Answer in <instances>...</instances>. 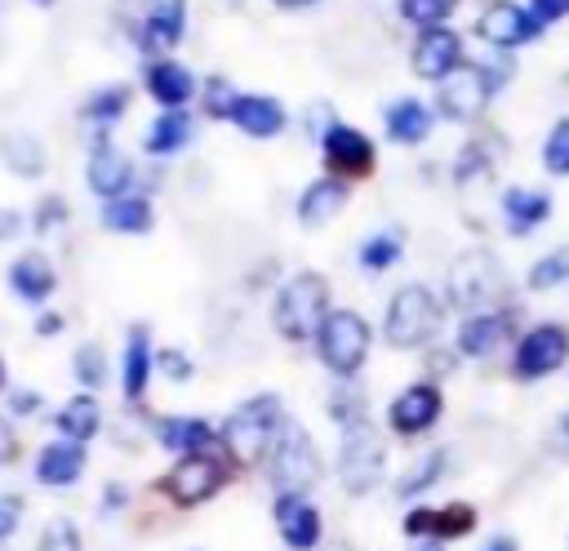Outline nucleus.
<instances>
[{"label":"nucleus","instance_id":"obj_1","mask_svg":"<svg viewBox=\"0 0 569 551\" xmlns=\"http://www.w3.org/2000/svg\"><path fill=\"white\" fill-rule=\"evenodd\" d=\"M280 427H284V404H280L276 391H262V395L240 400L222 418L218 444H222V453H227L231 467H258V462H267Z\"/></svg>","mask_w":569,"mask_h":551},{"label":"nucleus","instance_id":"obj_2","mask_svg":"<svg viewBox=\"0 0 569 551\" xmlns=\"http://www.w3.org/2000/svg\"><path fill=\"white\" fill-rule=\"evenodd\" d=\"M445 324V298L431 289V284H400L391 298H387V311H382V338L387 347L396 351H422L436 342Z\"/></svg>","mask_w":569,"mask_h":551},{"label":"nucleus","instance_id":"obj_3","mask_svg":"<svg viewBox=\"0 0 569 551\" xmlns=\"http://www.w3.org/2000/svg\"><path fill=\"white\" fill-rule=\"evenodd\" d=\"M329 280L320 271H298L280 284L276 302H271V324L284 342H316L325 315H329Z\"/></svg>","mask_w":569,"mask_h":551},{"label":"nucleus","instance_id":"obj_4","mask_svg":"<svg viewBox=\"0 0 569 551\" xmlns=\"http://www.w3.org/2000/svg\"><path fill=\"white\" fill-rule=\"evenodd\" d=\"M445 302L467 311H485V307H502L507 298V271L498 262V253L489 249H467L449 262L445 271Z\"/></svg>","mask_w":569,"mask_h":551},{"label":"nucleus","instance_id":"obj_5","mask_svg":"<svg viewBox=\"0 0 569 551\" xmlns=\"http://www.w3.org/2000/svg\"><path fill=\"white\" fill-rule=\"evenodd\" d=\"M369 347H373V329H369V320H365L360 311H351V307H333V311L325 315L320 333H316V355H320V364H325L338 382H351V378L365 369Z\"/></svg>","mask_w":569,"mask_h":551},{"label":"nucleus","instance_id":"obj_6","mask_svg":"<svg viewBox=\"0 0 569 551\" xmlns=\"http://www.w3.org/2000/svg\"><path fill=\"white\" fill-rule=\"evenodd\" d=\"M262 467H267V480L276 493H311L320 484V449H316L311 431L293 418H284Z\"/></svg>","mask_w":569,"mask_h":551},{"label":"nucleus","instance_id":"obj_7","mask_svg":"<svg viewBox=\"0 0 569 551\" xmlns=\"http://www.w3.org/2000/svg\"><path fill=\"white\" fill-rule=\"evenodd\" d=\"M565 364H569V324L565 320H538V324L520 329V338L511 342L507 373L516 382H542V378L560 373Z\"/></svg>","mask_w":569,"mask_h":551},{"label":"nucleus","instance_id":"obj_8","mask_svg":"<svg viewBox=\"0 0 569 551\" xmlns=\"http://www.w3.org/2000/svg\"><path fill=\"white\" fill-rule=\"evenodd\" d=\"M387 475V444L378 435V427L365 418L356 427H342V444H338V484L351 498H365L382 484Z\"/></svg>","mask_w":569,"mask_h":551},{"label":"nucleus","instance_id":"obj_9","mask_svg":"<svg viewBox=\"0 0 569 551\" xmlns=\"http://www.w3.org/2000/svg\"><path fill=\"white\" fill-rule=\"evenodd\" d=\"M156 489L173 502V507H204L209 498H218L227 489V462L218 453H182L160 480Z\"/></svg>","mask_w":569,"mask_h":551},{"label":"nucleus","instance_id":"obj_10","mask_svg":"<svg viewBox=\"0 0 569 551\" xmlns=\"http://www.w3.org/2000/svg\"><path fill=\"white\" fill-rule=\"evenodd\" d=\"M520 307L516 302H502V307H485V311H467L458 320V333H453V347L462 360H489L498 355L502 347H511L520 333Z\"/></svg>","mask_w":569,"mask_h":551},{"label":"nucleus","instance_id":"obj_11","mask_svg":"<svg viewBox=\"0 0 569 551\" xmlns=\"http://www.w3.org/2000/svg\"><path fill=\"white\" fill-rule=\"evenodd\" d=\"M476 36H480V44H489L493 53H516V49H525V44H533L547 27L529 13V4H520V0H489L480 13H476V27H471Z\"/></svg>","mask_w":569,"mask_h":551},{"label":"nucleus","instance_id":"obj_12","mask_svg":"<svg viewBox=\"0 0 569 551\" xmlns=\"http://www.w3.org/2000/svg\"><path fill=\"white\" fill-rule=\"evenodd\" d=\"M493 98H498V93H493V84L485 80V67H480V62H467V67H458L449 80L436 84V102H431V107H436V116L449 120V124H476Z\"/></svg>","mask_w":569,"mask_h":551},{"label":"nucleus","instance_id":"obj_13","mask_svg":"<svg viewBox=\"0 0 569 551\" xmlns=\"http://www.w3.org/2000/svg\"><path fill=\"white\" fill-rule=\"evenodd\" d=\"M440 418H445V391H440L436 378H418V382H409V387L396 391L391 404H387V431L400 435V440H418V435H427Z\"/></svg>","mask_w":569,"mask_h":551},{"label":"nucleus","instance_id":"obj_14","mask_svg":"<svg viewBox=\"0 0 569 551\" xmlns=\"http://www.w3.org/2000/svg\"><path fill=\"white\" fill-rule=\"evenodd\" d=\"M320 156H325V169H329L333 178H342V182H360V178H369L373 164H378L373 138H369L365 129H356V124H342V120L325 124V133H320Z\"/></svg>","mask_w":569,"mask_h":551},{"label":"nucleus","instance_id":"obj_15","mask_svg":"<svg viewBox=\"0 0 569 551\" xmlns=\"http://www.w3.org/2000/svg\"><path fill=\"white\" fill-rule=\"evenodd\" d=\"M409 67H413V76L427 80V84L449 80L458 67H467V40H462V31H453L449 22H440V27H418V40H413V49H409Z\"/></svg>","mask_w":569,"mask_h":551},{"label":"nucleus","instance_id":"obj_16","mask_svg":"<svg viewBox=\"0 0 569 551\" xmlns=\"http://www.w3.org/2000/svg\"><path fill=\"white\" fill-rule=\"evenodd\" d=\"M480 511L471 502H445V507H409L400 520V533L413 542H458L476 533Z\"/></svg>","mask_w":569,"mask_h":551},{"label":"nucleus","instance_id":"obj_17","mask_svg":"<svg viewBox=\"0 0 569 551\" xmlns=\"http://www.w3.org/2000/svg\"><path fill=\"white\" fill-rule=\"evenodd\" d=\"M271 524L289 551H316L325 538L320 507L307 493H276L271 498Z\"/></svg>","mask_w":569,"mask_h":551},{"label":"nucleus","instance_id":"obj_18","mask_svg":"<svg viewBox=\"0 0 569 551\" xmlns=\"http://www.w3.org/2000/svg\"><path fill=\"white\" fill-rule=\"evenodd\" d=\"M551 209H556V200H551V191H542V187H507V191L498 196L502 231L516 236V240L533 236V231L551 218Z\"/></svg>","mask_w":569,"mask_h":551},{"label":"nucleus","instance_id":"obj_19","mask_svg":"<svg viewBox=\"0 0 569 551\" xmlns=\"http://www.w3.org/2000/svg\"><path fill=\"white\" fill-rule=\"evenodd\" d=\"M84 467H89L84 444L67 440V435L49 440V444L36 453V480H40L44 489H71V484L84 475Z\"/></svg>","mask_w":569,"mask_h":551},{"label":"nucleus","instance_id":"obj_20","mask_svg":"<svg viewBox=\"0 0 569 551\" xmlns=\"http://www.w3.org/2000/svg\"><path fill=\"white\" fill-rule=\"evenodd\" d=\"M382 129H387L391 142L418 147V142H427L431 129H436V107L422 102V98H396V102L382 107Z\"/></svg>","mask_w":569,"mask_h":551},{"label":"nucleus","instance_id":"obj_21","mask_svg":"<svg viewBox=\"0 0 569 551\" xmlns=\"http://www.w3.org/2000/svg\"><path fill=\"white\" fill-rule=\"evenodd\" d=\"M218 440L213 422L209 418H196V413H169V418H156V444L173 458L182 453H204L209 444Z\"/></svg>","mask_w":569,"mask_h":551},{"label":"nucleus","instance_id":"obj_22","mask_svg":"<svg viewBox=\"0 0 569 551\" xmlns=\"http://www.w3.org/2000/svg\"><path fill=\"white\" fill-rule=\"evenodd\" d=\"M187 31V0H160L156 9H147V18L138 22V36L133 44L147 49V53H160V49H173Z\"/></svg>","mask_w":569,"mask_h":551},{"label":"nucleus","instance_id":"obj_23","mask_svg":"<svg viewBox=\"0 0 569 551\" xmlns=\"http://www.w3.org/2000/svg\"><path fill=\"white\" fill-rule=\"evenodd\" d=\"M84 178H89V191H93V196L116 200V196H124V191L133 187V164H129V156H120L116 147L98 142V147H93V156H89Z\"/></svg>","mask_w":569,"mask_h":551},{"label":"nucleus","instance_id":"obj_24","mask_svg":"<svg viewBox=\"0 0 569 551\" xmlns=\"http://www.w3.org/2000/svg\"><path fill=\"white\" fill-rule=\"evenodd\" d=\"M151 369H156V351H151V333L147 324H133L129 329V342H124V364H120V387H124V400L138 404L151 387Z\"/></svg>","mask_w":569,"mask_h":551},{"label":"nucleus","instance_id":"obj_25","mask_svg":"<svg viewBox=\"0 0 569 551\" xmlns=\"http://www.w3.org/2000/svg\"><path fill=\"white\" fill-rule=\"evenodd\" d=\"M231 120H236V129L249 133V138H276L289 116H284V107H280L276 98H267V93H240L236 107H231Z\"/></svg>","mask_w":569,"mask_h":551},{"label":"nucleus","instance_id":"obj_26","mask_svg":"<svg viewBox=\"0 0 569 551\" xmlns=\"http://www.w3.org/2000/svg\"><path fill=\"white\" fill-rule=\"evenodd\" d=\"M147 93H151L164 111L187 107V102H191V93H196V76H191L182 62L160 58V62H151V67H147Z\"/></svg>","mask_w":569,"mask_h":551},{"label":"nucleus","instance_id":"obj_27","mask_svg":"<svg viewBox=\"0 0 569 551\" xmlns=\"http://www.w3.org/2000/svg\"><path fill=\"white\" fill-rule=\"evenodd\" d=\"M347 204V182L342 178H316L302 196H298V222L302 227H325L329 218H338Z\"/></svg>","mask_w":569,"mask_h":551},{"label":"nucleus","instance_id":"obj_28","mask_svg":"<svg viewBox=\"0 0 569 551\" xmlns=\"http://www.w3.org/2000/svg\"><path fill=\"white\" fill-rule=\"evenodd\" d=\"M9 284H13V293H18L22 302H44V298L53 293L58 276H53V262H49L44 253H22V258L9 267Z\"/></svg>","mask_w":569,"mask_h":551},{"label":"nucleus","instance_id":"obj_29","mask_svg":"<svg viewBox=\"0 0 569 551\" xmlns=\"http://www.w3.org/2000/svg\"><path fill=\"white\" fill-rule=\"evenodd\" d=\"M53 427H58V435H67V440H76V444H89L98 431H102V404L84 391V395H71L58 413H53Z\"/></svg>","mask_w":569,"mask_h":551},{"label":"nucleus","instance_id":"obj_30","mask_svg":"<svg viewBox=\"0 0 569 551\" xmlns=\"http://www.w3.org/2000/svg\"><path fill=\"white\" fill-rule=\"evenodd\" d=\"M493 169H498V147H493V138H467L462 151L453 156V187L489 182Z\"/></svg>","mask_w":569,"mask_h":551},{"label":"nucleus","instance_id":"obj_31","mask_svg":"<svg viewBox=\"0 0 569 551\" xmlns=\"http://www.w3.org/2000/svg\"><path fill=\"white\" fill-rule=\"evenodd\" d=\"M151 204L142 200V196H116V200H107L102 204V227L107 231H124V236H142V231H151Z\"/></svg>","mask_w":569,"mask_h":551},{"label":"nucleus","instance_id":"obj_32","mask_svg":"<svg viewBox=\"0 0 569 551\" xmlns=\"http://www.w3.org/2000/svg\"><path fill=\"white\" fill-rule=\"evenodd\" d=\"M191 142V116L182 111V107H173V111H164L151 129H147V151L151 156H173V151H182Z\"/></svg>","mask_w":569,"mask_h":551},{"label":"nucleus","instance_id":"obj_33","mask_svg":"<svg viewBox=\"0 0 569 551\" xmlns=\"http://www.w3.org/2000/svg\"><path fill=\"white\" fill-rule=\"evenodd\" d=\"M565 284H569V244L547 249V253L533 258L529 271H525V289H529V293H551V289H565Z\"/></svg>","mask_w":569,"mask_h":551},{"label":"nucleus","instance_id":"obj_34","mask_svg":"<svg viewBox=\"0 0 569 551\" xmlns=\"http://www.w3.org/2000/svg\"><path fill=\"white\" fill-rule=\"evenodd\" d=\"M445 467H449V453L445 449H431V453H422L400 480H396V498H418V493H427L440 475H445Z\"/></svg>","mask_w":569,"mask_h":551},{"label":"nucleus","instance_id":"obj_35","mask_svg":"<svg viewBox=\"0 0 569 551\" xmlns=\"http://www.w3.org/2000/svg\"><path fill=\"white\" fill-rule=\"evenodd\" d=\"M0 156H4V164H9L18 178H40V173H44V147H40L36 138H27V133H9V138L0 142Z\"/></svg>","mask_w":569,"mask_h":551},{"label":"nucleus","instance_id":"obj_36","mask_svg":"<svg viewBox=\"0 0 569 551\" xmlns=\"http://www.w3.org/2000/svg\"><path fill=\"white\" fill-rule=\"evenodd\" d=\"M538 160H542V169H547L551 178H569V116H560V120L547 129V138H542V147H538Z\"/></svg>","mask_w":569,"mask_h":551},{"label":"nucleus","instance_id":"obj_37","mask_svg":"<svg viewBox=\"0 0 569 551\" xmlns=\"http://www.w3.org/2000/svg\"><path fill=\"white\" fill-rule=\"evenodd\" d=\"M400 253H405L400 231H378V236H369V240L360 244V267H365V271H387V267L400 262Z\"/></svg>","mask_w":569,"mask_h":551},{"label":"nucleus","instance_id":"obj_38","mask_svg":"<svg viewBox=\"0 0 569 551\" xmlns=\"http://www.w3.org/2000/svg\"><path fill=\"white\" fill-rule=\"evenodd\" d=\"M458 4H462V0H400L396 9H400V18L413 22V27H440V22H449V18L458 13Z\"/></svg>","mask_w":569,"mask_h":551},{"label":"nucleus","instance_id":"obj_39","mask_svg":"<svg viewBox=\"0 0 569 551\" xmlns=\"http://www.w3.org/2000/svg\"><path fill=\"white\" fill-rule=\"evenodd\" d=\"M124 107H129V89H124V84H107V89H98V93L84 102V116H89L93 124H111V120L124 116Z\"/></svg>","mask_w":569,"mask_h":551},{"label":"nucleus","instance_id":"obj_40","mask_svg":"<svg viewBox=\"0 0 569 551\" xmlns=\"http://www.w3.org/2000/svg\"><path fill=\"white\" fill-rule=\"evenodd\" d=\"M36 551H84V538H80L76 520H67V515H53V520L40 529V538H36Z\"/></svg>","mask_w":569,"mask_h":551},{"label":"nucleus","instance_id":"obj_41","mask_svg":"<svg viewBox=\"0 0 569 551\" xmlns=\"http://www.w3.org/2000/svg\"><path fill=\"white\" fill-rule=\"evenodd\" d=\"M71 373L80 378V387H84V391H98V387L107 382V355H102V347L84 342V347L71 355Z\"/></svg>","mask_w":569,"mask_h":551},{"label":"nucleus","instance_id":"obj_42","mask_svg":"<svg viewBox=\"0 0 569 551\" xmlns=\"http://www.w3.org/2000/svg\"><path fill=\"white\" fill-rule=\"evenodd\" d=\"M329 418L338 422V431H342V427L365 422V418H369V413H365V395H360V391H351V387H338V391L329 395Z\"/></svg>","mask_w":569,"mask_h":551},{"label":"nucleus","instance_id":"obj_43","mask_svg":"<svg viewBox=\"0 0 569 551\" xmlns=\"http://www.w3.org/2000/svg\"><path fill=\"white\" fill-rule=\"evenodd\" d=\"M236 89L227 84V80H209L204 84V102H209V116H218V120H231V107H236Z\"/></svg>","mask_w":569,"mask_h":551},{"label":"nucleus","instance_id":"obj_44","mask_svg":"<svg viewBox=\"0 0 569 551\" xmlns=\"http://www.w3.org/2000/svg\"><path fill=\"white\" fill-rule=\"evenodd\" d=\"M22 511H27V502H22V493H0V547L18 533V524H22Z\"/></svg>","mask_w":569,"mask_h":551},{"label":"nucleus","instance_id":"obj_45","mask_svg":"<svg viewBox=\"0 0 569 551\" xmlns=\"http://www.w3.org/2000/svg\"><path fill=\"white\" fill-rule=\"evenodd\" d=\"M156 369L169 378V382H187L196 369H191V360H187V351H178V347H169V351H160L156 355Z\"/></svg>","mask_w":569,"mask_h":551},{"label":"nucleus","instance_id":"obj_46","mask_svg":"<svg viewBox=\"0 0 569 551\" xmlns=\"http://www.w3.org/2000/svg\"><path fill=\"white\" fill-rule=\"evenodd\" d=\"M62 218H67V200H62V196H44V200L36 204V231L58 227Z\"/></svg>","mask_w":569,"mask_h":551},{"label":"nucleus","instance_id":"obj_47","mask_svg":"<svg viewBox=\"0 0 569 551\" xmlns=\"http://www.w3.org/2000/svg\"><path fill=\"white\" fill-rule=\"evenodd\" d=\"M529 13L542 22V27H556L560 18H569V0H525Z\"/></svg>","mask_w":569,"mask_h":551},{"label":"nucleus","instance_id":"obj_48","mask_svg":"<svg viewBox=\"0 0 569 551\" xmlns=\"http://www.w3.org/2000/svg\"><path fill=\"white\" fill-rule=\"evenodd\" d=\"M98 507H102V515H120V511L129 507V489H124L120 480H107V484H102V498H98Z\"/></svg>","mask_w":569,"mask_h":551},{"label":"nucleus","instance_id":"obj_49","mask_svg":"<svg viewBox=\"0 0 569 551\" xmlns=\"http://www.w3.org/2000/svg\"><path fill=\"white\" fill-rule=\"evenodd\" d=\"M36 409H40V391H27V387H22V391L9 395V413H13V418H27V413H36Z\"/></svg>","mask_w":569,"mask_h":551},{"label":"nucleus","instance_id":"obj_50","mask_svg":"<svg viewBox=\"0 0 569 551\" xmlns=\"http://www.w3.org/2000/svg\"><path fill=\"white\" fill-rule=\"evenodd\" d=\"M13 458H18V435H13V431L0 422V467H9Z\"/></svg>","mask_w":569,"mask_h":551},{"label":"nucleus","instance_id":"obj_51","mask_svg":"<svg viewBox=\"0 0 569 551\" xmlns=\"http://www.w3.org/2000/svg\"><path fill=\"white\" fill-rule=\"evenodd\" d=\"M18 227H22V218H18V209H0V240H9V236H18Z\"/></svg>","mask_w":569,"mask_h":551},{"label":"nucleus","instance_id":"obj_52","mask_svg":"<svg viewBox=\"0 0 569 551\" xmlns=\"http://www.w3.org/2000/svg\"><path fill=\"white\" fill-rule=\"evenodd\" d=\"M58 329H62V315H53V311H49V315H40V320H36V333H40V338H53V333H58Z\"/></svg>","mask_w":569,"mask_h":551},{"label":"nucleus","instance_id":"obj_53","mask_svg":"<svg viewBox=\"0 0 569 551\" xmlns=\"http://www.w3.org/2000/svg\"><path fill=\"white\" fill-rule=\"evenodd\" d=\"M480 551H520V547H516V538H507V533H498V538H489V542H485Z\"/></svg>","mask_w":569,"mask_h":551},{"label":"nucleus","instance_id":"obj_54","mask_svg":"<svg viewBox=\"0 0 569 551\" xmlns=\"http://www.w3.org/2000/svg\"><path fill=\"white\" fill-rule=\"evenodd\" d=\"M271 4H280V9H311V4H320V0H271Z\"/></svg>","mask_w":569,"mask_h":551},{"label":"nucleus","instance_id":"obj_55","mask_svg":"<svg viewBox=\"0 0 569 551\" xmlns=\"http://www.w3.org/2000/svg\"><path fill=\"white\" fill-rule=\"evenodd\" d=\"M418 551H445V542H418Z\"/></svg>","mask_w":569,"mask_h":551},{"label":"nucleus","instance_id":"obj_56","mask_svg":"<svg viewBox=\"0 0 569 551\" xmlns=\"http://www.w3.org/2000/svg\"><path fill=\"white\" fill-rule=\"evenodd\" d=\"M0 391H4V360H0Z\"/></svg>","mask_w":569,"mask_h":551},{"label":"nucleus","instance_id":"obj_57","mask_svg":"<svg viewBox=\"0 0 569 551\" xmlns=\"http://www.w3.org/2000/svg\"><path fill=\"white\" fill-rule=\"evenodd\" d=\"M36 4H53V0H36Z\"/></svg>","mask_w":569,"mask_h":551}]
</instances>
